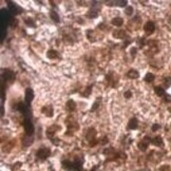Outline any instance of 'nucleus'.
I'll use <instances>...</instances> for the list:
<instances>
[{"label": "nucleus", "instance_id": "obj_9", "mask_svg": "<svg viewBox=\"0 0 171 171\" xmlns=\"http://www.w3.org/2000/svg\"><path fill=\"white\" fill-rule=\"evenodd\" d=\"M56 128H59V127L56 125H53V126H51V127L48 128V130H47V136H48L49 140H52L53 138L55 137V134H56Z\"/></svg>", "mask_w": 171, "mask_h": 171}, {"label": "nucleus", "instance_id": "obj_17", "mask_svg": "<svg viewBox=\"0 0 171 171\" xmlns=\"http://www.w3.org/2000/svg\"><path fill=\"white\" fill-rule=\"evenodd\" d=\"M3 77L5 78L6 80H12L15 78V74H14V72L11 71V70H4Z\"/></svg>", "mask_w": 171, "mask_h": 171}, {"label": "nucleus", "instance_id": "obj_28", "mask_svg": "<svg viewBox=\"0 0 171 171\" xmlns=\"http://www.w3.org/2000/svg\"><path fill=\"white\" fill-rule=\"evenodd\" d=\"M93 33H94L93 30H88V31H87V38L92 42L95 41V39L93 38Z\"/></svg>", "mask_w": 171, "mask_h": 171}, {"label": "nucleus", "instance_id": "obj_35", "mask_svg": "<svg viewBox=\"0 0 171 171\" xmlns=\"http://www.w3.org/2000/svg\"><path fill=\"white\" fill-rule=\"evenodd\" d=\"M108 142H109V140H108V137H106V136H104V137L102 138V140H100V144H102V145H106Z\"/></svg>", "mask_w": 171, "mask_h": 171}, {"label": "nucleus", "instance_id": "obj_26", "mask_svg": "<svg viewBox=\"0 0 171 171\" xmlns=\"http://www.w3.org/2000/svg\"><path fill=\"white\" fill-rule=\"evenodd\" d=\"M100 102H102V98H99V99H97L95 102H94V104H93V107H92V109H91L92 112H94V111H96L98 108H99Z\"/></svg>", "mask_w": 171, "mask_h": 171}, {"label": "nucleus", "instance_id": "obj_19", "mask_svg": "<svg viewBox=\"0 0 171 171\" xmlns=\"http://www.w3.org/2000/svg\"><path fill=\"white\" fill-rule=\"evenodd\" d=\"M151 144H153L154 146H157V147H162L164 145V142H163V138L161 136H155V137L152 138V142Z\"/></svg>", "mask_w": 171, "mask_h": 171}, {"label": "nucleus", "instance_id": "obj_23", "mask_svg": "<svg viewBox=\"0 0 171 171\" xmlns=\"http://www.w3.org/2000/svg\"><path fill=\"white\" fill-rule=\"evenodd\" d=\"M145 82H149V84H150V82H152L153 80L155 79V76H154V74L153 73H147L146 75H145Z\"/></svg>", "mask_w": 171, "mask_h": 171}, {"label": "nucleus", "instance_id": "obj_36", "mask_svg": "<svg viewBox=\"0 0 171 171\" xmlns=\"http://www.w3.org/2000/svg\"><path fill=\"white\" fill-rule=\"evenodd\" d=\"M161 171H171V168L169 166H163V167L161 168Z\"/></svg>", "mask_w": 171, "mask_h": 171}, {"label": "nucleus", "instance_id": "obj_21", "mask_svg": "<svg viewBox=\"0 0 171 171\" xmlns=\"http://www.w3.org/2000/svg\"><path fill=\"white\" fill-rule=\"evenodd\" d=\"M91 92H92V86H88L87 88H85L84 91L80 92V95H82V97H89Z\"/></svg>", "mask_w": 171, "mask_h": 171}, {"label": "nucleus", "instance_id": "obj_30", "mask_svg": "<svg viewBox=\"0 0 171 171\" xmlns=\"http://www.w3.org/2000/svg\"><path fill=\"white\" fill-rule=\"evenodd\" d=\"M164 85H165V88H169L171 86V77H167L164 80Z\"/></svg>", "mask_w": 171, "mask_h": 171}, {"label": "nucleus", "instance_id": "obj_3", "mask_svg": "<svg viewBox=\"0 0 171 171\" xmlns=\"http://www.w3.org/2000/svg\"><path fill=\"white\" fill-rule=\"evenodd\" d=\"M144 31L147 35H152L155 32V24L153 21H147L144 25Z\"/></svg>", "mask_w": 171, "mask_h": 171}, {"label": "nucleus", "instance_id": "obj_12", "mask_svg": "<svg viewBox=\"0 0 171 171\" xmlns=\"http://www.w3.org/2000/svg\"><path fill=\"white\" fill-rule=\"evenodd\" d=\"M137 127H138L137 118H135V117L130 118L129 123H128V128H129L130 130H135V129H137Z\"/></svg>", "mask_w": 171, "mask_h": 171}, {"label": "nucleus", "instance_id": "obj_31", "mask_svg": "<svg viewBox=\"0 0 171 171\" xmlns=\"http://www.w3.org/2000/svg\"><path fill=\"white\" fill-rule=\"evenodd\" d=\"M124 96H125V98H127V99H129V98H131L132 96H133V93H132L131 91H126L125 93H124Z\"/></svg>", "mask_w": 171, "mask_h": 171}, {"label": "nucleus", "instance_id": "obj_37", "mask_svg": "<svg viewBox=\"0 0 171 171\" xmlns=\"http://www.w3.org/2000/svg\"><path fill=\"white\" fill-rule=\"evenodd\" d=\"M78 20H77V22L78 23H80V24H84V23H85V21H84V19H82V18H80V17H78Z\"/></svg>", "mask_w": 171, "mask_h": 171}, {"label": "nucleus", "instance_id": "obj_7", "mask_svg": "<svg viewBox=\"0 0 171 171\" xmlns=\"http://www.w3.org/2000/svg\"><path fill=\"white\" fill-rule=\"evenodd\" d=\"M24 130H25V134H27V136L33 135V133H34V126H33V124H32L30 121H24Z\"/></svg>", "mask_w": 171, "mask_h": 171}, {"label": "nucleus", "instance_id": "obj_14", "mask_svg": "<svg viewBox=\"0 0 171 171\" xmlns=\"http://www.w3.org/2000/svg\"><path fill=\"white\" fill-rule=\"evenodd\" d=\"M66 109H67L69 112H73L74 110L76 109V102L75 100L73 99H69L66 104Z\"/></svg>", "mask_w": 171, "mask_h": 171}, {"label": "nucleus", "instance_id": "obj_27", "mask_svg": "<svg viewBox=\"0 0 171 171\" xmlns=\"http://www.w3.org/2000/svg\"><path fill=\"white\" fill-rule=\"evenodd\" d=\"M133 12H134V8H132L131 5H128L125 10V14L127 15V16H132V15H133Z\"/></svg>", "mask_w": 171, "mask_h": 171}, {"label": "nucleus", "instance_id": "obj_4", "mask_svg": "<svg viewBox=\"0 0 171 171\" xmlns=\"http://www.w3.org/2000/svg\"><path fill=\"white\" fill-rule=\"evenodd\" d=\"M112 36L114 38H116V39H128V37L129 36L127 35V33H126V31H124V30H115V31H113L112 33Z\"/></svg>", "mask_w": 171, "mask_h": 171}, {"label": "nucleus", "instance_id": "obj_39", "mask_svg": "<svg viewBox=\"0 0 171 171\" xmlns=\"http://www.w3.org/2000/svg\"><path fill=\"white\" fill-rule=\"evenodd\" d=\"M170 21H171V17H170Z\"/></svg>", "mask_w": 171, "mask_h": 171}, {"label": "nucleus", "instance_id": "obj_20", "mask_svg": "<svg viewBox=\"0 0 171 171\" xmlns=\"http://www.w3.org/2000/svg\"><path fill=\"white\" fill-rule=\"evenodd\" d=\"M111 23H112L114 27H121V25H123L124 19L121 18V17H115V18H113L112 20H111Z\"/></svg>", "mask_w": 171, "mask_h": 171}, {"label": "nucleus", "instance_id": "obj_25", "mask_svg": "<svg viewBox=\"0 0 171 171\" xmlns=\"http://www.w3.org/2000/svg\"><path fill=\"white\" fill-rule=\"evenodd\" d=\"M32 143H33V138H32L31 136H30V137H24L22 140V145L25 147V148H27V147H29Z\"/></svg>", "mask_w": 171, "mask_h": 171}, {"label": "nucleus", "instance_id": "obj_32", "mask_svg": "<svg viewBox=\"0 0 171 171\" xmlns=\"http://www.w3.org/2000/svg\"><path fill=\"white\" fill-rule=\"evenodd\" d=\"M161 129V125H159V124H153L152 125V128H151V130H152L153 132L157 131V130Z\"/></svg>", "mask_w": 171, "mask_h": 171}, {"label": "nucleus", "instance_id": "obj_6", "mask_svg": "<svg viewBox=\"0 0 171 171\" xmlns=\"http://www.w3.org/2000/svg\"><path fill=\"white\" fill-rule=\"evenodd\" d=\"M86 138L91 143H93L94 140H96V130L94 128H89L87 131V134H86Z\"/></svg>", "mask_w": 171, "mask_h": 171}, {"label": "nucleus", "instance_id": "obj_5", "mask_svg": "<svg viewBox=\"0 0 171 171\" xmlns=\"http://www.w3.org/2000/svg\"><path fill=\"white\" fill-rule=\"evenodd\" d=\"M106 82H107V85L112 88H114L115 86H116L117 79H115V74L113 73V72H110V73L106 76Z\"/></svg>", "mask_w": 171, "mask_h": 171}, {"label": "nucleus", "instance_id": "obj_2", "mask_svg": "<svg viewBox=\"0 0 171 171\" xmlns=\"http://www.w3.org/2000/svg\"><path fill=\"white\" fill-rule=\"evenodd\" d=\"M151 142H152V138H151L150 136H145V137L138 143V145H137L138 149H140V151H143V152H145V151L148 149L149 144H150Z\"/></svg>", "mask_w": 171, "mask_h": 171}, {"label": "nucleus", "instance_id": "obj_1", "mask_svg": "<svg viewBox=\"0 0 171 171\" xmlns=\"http://www.w3.org/2000/svg\"><path fill=\"white\" fill-rule=\"evenodd\" d=\"M51 155V150L47 147H42V148L38 149L36 152V157L40 161H46L49 156Z\"/></svg>", "mask_w": 171, "mask_h": 171}, {"label": "nucleus", "instance_id": "obj_13", "mask_svg": "<svg viewBox=\"0 0 171 171\" xmlns=\"http://www.w3.org/2000/svg\"><path fill=\"white\" fill-rule=\"evenodd\" d=\"M98 15H99L98 10H97V8H90V10L88 11V13H87V17H88V18H90V19L96 18V17H98Z\"/></svg>", "mask_w": 171, "mask_h": 171}, {"label": "nucleus", "instance_id": "obj_22", "mask_svg": "<svg viewBox=\"0 0 171 171\" xmlns=\"http://www.w3.org/2000/svg\"><path fill=\"white\" fill-rule=\"evenodd\" d=\"M50 17L52 18L53 21H55V22H57V23H58L59 20H60V18H59V15L57 14L55 11H51V12H50Z\"/></svg>", "mask_w": 171, "mask_h": 171}, {"label": "nucleus", "instance_id": "obj_38", "mask_svg": "<svg viewBox=\"0 0 171 171\" xmlns=\"http://www.w3.org/2000/svg\"><path fill=\"white\" fill-rule=\"evenodd\" d=\"M169 110H170V112H171V109H169Z\"/></svg>", "mask_w": 171, "mask_h": 171}, {"label": "nucleus", "instance_id": "obj_10", "mask_svg": "<svg viewBox=\"0 0 171 171\" xmlns=\"http://www.w3.org/2000/svg\"><path fill=\"white\" fill-rule=\"evenodd\" d=\"M34 99V91L31 89V88H27L25 90V102L27 105H30Z\"/></svg>", "mask_w": 171, "mask_h": 171}, {"label": "nucleus", "instance_id": "obj_29", "mask_svg": "<svg viewBox=\"0 0 171 171\" xmlns=\"http://www.w3.org/2000/svg\"><path fill=\"white\" fill-rule=\"evenodd\" d=\"M137 42H138V46H140V48H143V47L145 46V44H146V39H145V37H142L137 40Z\"/></svg>", "mask_w": 171, "mask_h": 171}, {"label": "nucleus", "instance_id": "obj_8", "mask_svg": "<svg viewBox=\"0 0 171 171\" xmlns=\"http://www.w3.org/2000/svg\"><path fill=\"white\" fill-rule=\"evenodd\" d=\"M41 112L44 113L46 116L52 117L53 115H54V109H53L52 105H48V106H44V108L41 109Z\"/></svg>", "mask_w": 171, "mask_h": 171}, {"label": "nucleus", "instance_id": "obj_34", "mask_svg": "<svg viewBox=\"0 0 171 171\" xmlns=\"http://www.w3.org/2000/svg\"><path fill=\"white\" fill-rule=\"evenodd\" d=\"M164 102H171V95H169V94H166V95L164 96Z\"/></svg>", "mask_w": 171, "mask_h": 171}, {"label": "nucleus", "instance_id": "obj_16", "mask_svg": "<svg viewBox=\"0 0 171 171\" xmlns=\"http://www.w3.org/2000/svg\"><path fill=\"white\" fill-rule=\"evenodd\" d=\"M127 76L129 78H131V79H136V78L140 77V73H138V71H136V70L131 69V70H129V71H128Z\"/></svg>", "mask_w": 171, "mask_h": 171}, {"label": "nucleus", "instance_id": "obj_33", "mask_svg": "<svg viewBox=\"0 0 171 171\" xmlns=\"http://www.w3.org/2000/svg\"><path fill=\"white\" fill-rule=\"evenodd\" d=\"M136 53H137V49H136L135 47H132V48L130 49V54H131L132 56H135Z\"/></svg>", "mask_w": 171, "mask_h": 171}, {"label": "nucleus", "instance_id": "obj_24", "mask_svg": "<svg viewBox=\"0 0 171 171\" xmlns=\"http://www.w3.org/2000/svg\"><path fill=\"white\" fill-rule=\"evenodd\" d=\"M24 23L27 25V27H36L35 21H34V19L31 18V17H27V18H25Z\"/></svg>", "mask_w": 171, "mask_h": 171}, {"label": "nucleus", "instance_id": "obj_11", "mask_svg": "<svg viewBox=\"0 0 171 171\" xmlns=\"http://www.w3.org/2000/svg\"><path fill=\"white\" fill-rule=\"evenodd\" d=\"M127 3H128V1H126V0H121V1H108V2H106V4H107V5H109V6L115 5V6H121V8H124V6H126V8H127Z\"/></svg>", "mask_w": 171, "mask_h": 171}, {"label": "nucleus", "instance_id": "obj_15", "mask_svg": "<svg viewBox=\"0 0 171 171\" xmlns=\"http://www.w3.org/2000/svg\"><path fill=\"white\" fill-rule=\"evenodd\" d=\"M154 92L157 96H160V97H164V96L166 95L165 88L161 87V86H156V87H154Z\"/></svg>", "mask_w": 171, "mask_h": 171}, {"label": "nucleus", "instance_id": "obj_18", "mask_svg": "<svg viewBox=\"0 0 171 171\" xmlns=\"http://www.w3.org/2000/svg\"><path fill=\"white\" fill-rule=\"evenodd\" d=\"M58 56L59 54L56 50H49L48 52H47V57H48L49 59H56L58 58Z\"/></svg>", "mask_w": 171, "mask_h": 171}]
</instances>
